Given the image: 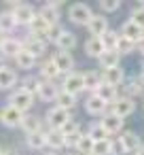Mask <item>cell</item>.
<instances>
[{
    "instance_id": "1",
    "label": "cell",
    "mask_w": 144,
    "mask_h": 155,
    "mask_svg": "<svg viewBox=\"0 0 144 155\" xmlns=\"http://www.w3.org/2000/svg\"><path fill=\"white\" fill-rule=\"evenodd\" d=\"M91 17H93V11L85 2H76V5H72L68 9V19L72 24H76V26H87Z\"/></svg>"
},
{
    "instance_id": "2",
    "label": "cell",
    "mask_w": 144,
    "mask_h": 155,
    "mask_svg": "<svg viewBox=\"0 0 144 155\" xmlns=\"http://www.w3.org/2000/svg\"><path fill=\"white\" fill-rule=\"evenodd\" d=\"M9 104H11L13 108L21 110V113L26 115V113H28V110L32 108V104H34V96L17 87V89H13V94L9 96Z\"/></svg>"
},
{
    "instance_id": "3",
    "label": "cell",
    "mask_w": 144,
    "mask_h": 155,
    "mask_svg": "<svg viewBox=\"0 0 144 155\" xmlns=\"http://www.w3.org/2000/svg\"><path fill=\"white\" fill-rule=\"evenodd\" d=\"M108 110L112 113V115H117V117H121V119H125V117H129L133 110H136V102H133V98H127V96H119L110 106H108Z\"/></svg>"
},
{
    "instance_id": "4",
    "label": "cell",
    "mask_w": 144,
    "mask_h": 155,
    "mask_svg": "<svg viewBox=\"0 0 144 155\" xmlns=\"http://www.w3.org/2000/svg\"><path fill=\"white\" fill-rule=\"evenodd\" d=\"M45 119H47V125H49V127H53V130H62L72 117H70L68 110H64V108H59V106H51V108L47 110Z\"/></svg>"
},
{
    "instance_id": "5",
    "label": "cell",
    "mask_w": 144,
    "mask_h": 155,
    "mask_svg": "<svg viewBox=\"0 0 144 155\" xmlns=\"http://www.w3.org/2000/svg\"><path fill=\"white\" fill-rule=\"evenodd\" d=\"M62 91H68L72 96H78L81 91H85V85H83V72H68L64 74V83H62Z\"/></svg>"
},
{
    "instance_id": "6",
    "label": "cell",
    "mask_w": 144,
    "mask_h": 155,
    "mask_svg": "<svg viewBox=\"0 0 144 155\" xmlns=\"http://www.w3.org/2000/svg\"><path fill=\"white\" fill-rule=\"evenodd\" d=\"M117 147H119L121 153H136V151L142 147V142H140V136H138L136 132L127 130V132H123V134L119 136Z\"/></svg>"
},
{
    "instance_id": "7",
    "label": "cell",
    "mask_w": 144,
    "mask_h": 155,
    "mask_svg": "<svg viewBox=\"0 0 144 155\" xmlns=\"http://www.w3.org/2000/svg\"><path fill=\"white\" fill-rule=\"evenodd\" d=\"M13 13V17H15V21H17V26H30V21L34 19V15L38 13L32 5H26V2H17L15 5V9L11 11Z\"/></svg>"
},
{
    "instance_id": "8",
    "label": "cell",
    "mask_w": 144,
    "mask_h": 155,
    "mask_svg": "<svg viewBox=\"0 0 144 155\" xmlns=\"http://www.w3.org/2000/svg\"><path fill=\"white\" fill-rule=\"evenodd\" d=\"M0 121H2V125H7V127H21L24 113L13 108L11 104H7L2 110H0Z\"/></svg>"
},
{
    "instance_id": "9",
    "label": "cell",
    "mask_w": 144,
    "mask_h": 155,
    "mask_svg": "<svg viewBox=\"0 0 144 155\" xmlns=\"http://www.w3.org/2000/svg\"><path fill=\"white\" fill-rule=\"evenodd\" d=\"M21 49H24V45H21L19 38H13V36L0 38V60H5V58H15Z\"/></svg>"
},
{
    "instance_id": "10",
    "label": "cell",
    "mask_w": 144,
    "mask_h": 155,
    "mask_svg": "<svg viewBox=\"0 0 144 155\" xmlns=\"http://www.w3.org/2000/svg\"><path fill=\"white\" fill-rule=\"evenodd\" d=\"M38 15L49 24V26H57L59 24V17H62V11H59V2H45L38 11Z\"/></svg>"
},
{
    "instance_id": "11",
    "label": "cell",
    "mask_w": 144,
    "mask_h": 155,
    "mask_svg": "<svg viewBox=\"0 0 144 155\" xmlns=\"http://www.w3.org/2000/svg\"><path fill=\"white\" fill-rule=\"evenodd\" d=\"M51 60H53V64L57 66V70H59L62 74H68V72L74 70V58H72V53H68V51H55V53L51 55Z\"/></svg>"
},
{
    "instance_id": "12",
    "label": "cell",
    "mask_w": 144,
    "mask_h": 155,
    "mask_svg": "<svg viewBox=\"0 0 144 155\" xmlns=\"http://www.w3.org/2000/svg\"><path fill=\"white\" fill-rule=\"evenodd\" d=\"M59 91H62V87L57 83H53V81H40V87H38V94L36 96L43 102H55L57 96H59Z\"/></svg>"
},
{
    "instance_id": "13",
    "label": "cell",
    "mask_w": 144,
    "mask_h": 155,
    "mask_svg": "<svg viewBox=\"0 0 144 155\" xmlns=\"http://www.w3.org/2000/svg\"><path fill=\"white\" fill-rule=\"evenodd\" d=\"M100 125L106 130V134H108V136H112V134H119V132L123 130V119H121V117H117V115H112V113L108 110V113H104V115H102Z\"/></svg>"
},
{
    "instance_id": "14",
    "label": "cell",
    "mask_w": 144,
    "mask_h": 155,
    "mask_svg": "<svg viewBox=\"0 0 144 155\" xmlns=\"http://www.w3.org/2000/svg\"><path fill=\"white\" fill-rule=\"evenodd\" d=\"M85 28L89 30V34H91V36H98V38H100V36H102L106 30H110V26H108V19H106L102 13H98V15L93 13V17L89 19V24H87Z\"/></svg>"
},
{
    "instance_id": "15",
    "label": "cell",
    "mask_w": 144,
    "mask_h": 155,
    "mask_svg": "<svg viewBox=\"0 0 144 155\" xmlns=\"http://www.w3.org/2000/svg\"><path fill=\"white\" fill-rule=\"evenodd\" d=\"M24 49L32 55V58H40L47 51V41L45 38H36V36H28L26 41H21Z\"/></svg>"
},
{
    "instance_id": "16",
    "label": "cell",
    "mask_w": 144,
    "mask_h": 155,
    "mask_svg": "<svg viewBox=\"0 0 144 155\" xmlns=\"http://www.w3.org/2000/svg\"><path fill=\"white\" fill-rule=\"evenodd\" d=\"M85 110L89 113V115H93V117H102L104 113H108V104L104 102V100H100L95 94H89L87 96V100H85Z\"/></svg>"
},
{
    "instance_id": "17",
    "label": "cell",
    "mask_w": 144,
    "mask_h": 155,
    "mask_svg": "<svg viewBox=\"0 0 144 155\" xmlns=\"http://www.w3.org/2000/svg\"><path fill=\"white\" fill-rule=\"evenodd\" d=\"M119 34H121V36H125L127 41L136 43V45H138V43L144 38V30H142L140 26H136L131 19H127V21L121 26V32H119Z\"/></svg>"
},
{
    "instance_id": "18",
    "label": "cell",
    "mask_w": 144,
    "mask_h": 155,
    "mask_svg": "<svg viewBox=\"0 0 144 155\" xmlns=\"http://www.w3.org/2000/svg\"><path fill=\"white\" fill-rule=\"evenodd\" d=\"M28 28H30V36L45 38V41H47V34H49V28H51V26H49V24H47V21H45L38 13H36V15H34V19L30 21V26H28Z\"/></svg>"
},
{
    "instance_id": "19",
    "label": "cell",
    "mask_w": 144,
    "mask_h": 155,
    "mask_svg": "<svg viewBox=\"0 0 144 155\" xmlns=\"http://www.w3.org/2000/svg\"><path fill=\"white\" fill-rule=\"evenodd\" d=\"M102 81L108 83V85H112V87H121L125 83V72H123L121 66L110 68V70H102Z\"/></svg>"
},
{
    "instance_id": "20",
    "label": "cell",
    "mask_w": 144,
    "mask_h": 155,
    "mask_svg": "<svg viewBox=\"0 0 144 155\" xmlns=\"http://www.w3.org/2000/svg\"><path fill=\"white\" fill-rule=\"evenodd\" d=\"M93 94H95L100 100H104V102L110 106V104H112V102L119 98V87H112V85H108V83H104V81H102Z\"/></svg>"
},
{
    "instance_id": "21",
    "label": "cell",
    "mask_w": 144,
    "mask_h": 155,
    "mask_svg": "<svg viewBox=\"0 0 144 155\" xmlns=\"http://www.w3.org/2000/svg\"><path fill=\"white\" fill-rule=\"evenodd\" d=\"M45 140H47V147L53 149V151H59L66 147V140H64V134L62 130H53V127H47L45 130Z\"/></svg>"
},
{
    "instance_id": "22",
    "label": "cell",
    "mask_w": 144,
    "mask_h": 155,
    "mask_svg": "<svg viewBox=\"0 0 144 155\" xmlns=\"http://www.w3.org/2000/svg\"><path fill=\"white\" fill-rule=\"evenodd\" d=\"M17 83H19V77L13 68H9V66L0 68V89H13Z\"/></svg>"
},
{
    "instance_id": "23",
    "label": "cell",
    "mask_w": 144,
    "mask_h": 155,
    "mask_svg": "<svg viewBox=\"0 0 144 155\" xmlns=\"http://www.w3.org/2000/svg\"><path fill=\"white\" fill-rule=\"evenodd\" d=\"M142 91H144V83L140 81V77H136V79H125V83H123V94H121V96L136 98V96H140Z\"/></svg>"
},
{
    "instance_id": "24",
    "label": "cell",
    "mask_w": 144,
    "mask_h": 155,
    "mask_svg": "<svg viewBox=\"0 0 144 155\" xmlns=\"http://www.w3.org/2000/svg\"><path fill=\"white\" fill-rule=\"evenodd\" d=\"M55 45H57V49H59V51H68V53H70V51L76 47V36H74L70 30H66V28H64V32H62V34H59V38L55 41Z\"/></svg>"
},
{
    "instance_id": "25",
    "label": "cell",
    "mask_w": 144,
    "mask_h": 155,
    "mask_svg": "<svg viewBox=\"0 0 144 155\" xmlns=\"http://www.w3.org/2000/svg\"><path fill=\"white\" fill-rule=\"evenodd\" d=\"M100 83H102V72H98V70H87V72H83V85H85V91L93 94V91L98 89Z\"/></svg>"
},
{
    "instance_id": "26",
    "label": "cell",
    "mask_w": 144,
    "mask_h": 155,
    "mask_svg": "<svg viewBox=\"0 0 144 155\" xmlns=\"http://www.w3.org/2000/svg\"><path fill=\"white\" fill-rule=\"evenodd\" d=\"M104 51H106V49H104V45H102V38L89 36V38L85 41V53H87L89 58H100Z\"/></svg>"
},
{
    "instance_id": "27",
    "label": "cell",
    "mask_w": 144,
    "mask_h": 155,
    "mask_svg": "<svg viewBox=\"0 0 144 155\" xmlns=\"http://www.w3.org/2000/svg\"><path fill=\"white\" fill-rule=\"evenodd\" d=\"M59 74H62V72L57 70V66L53 64L51 58L40 64V81H53V83H55V79H57Z\"/></svg>"
},
{
    "instance_id": "28",
    "label": "cell",
    "mask_w": 144,
    "mask_h": 155,
    "mask_svg": "<svg viewBox=\"0 0 144 155\" xmlns=\"http://www.w3.org/2000/svg\"><path fill=\"white\" fill-rule=\"evenodd\" d=\"M21 127H24V132H26V134L43 132V117H38V115H24Z\"/></svg>"
},
{
    "instance_id": "29",
    "label": "cell",
    "mask_w": 144,
    "mask_h": 155,
    "mask_svg": "<svg viewBox=\"0 0 144 155\" xmlns=\"http://www.w3.org/2000/svg\"><path fill=\"white\" fill-rule=\"evenodd\" d=\"M98 62H100L102 70H110V68H117V66H119L121 55H119L117 51H104V53L98 58Z\"/></svg>"
},
{
    "instance_id": "30",
    "label": "cell",
    "mask_w": 144,
    "mask_h": 155,
    "mask_svg": "<svg viewBox=\"0 0 144 155\" xmlns=\"http://www.w3.org/2000/svg\"><path fill=\"white\" fill-rule=\"evenodd\" d=\"M13 62H15V66L21 68V70H32V68L36 66V58H32L26 49H21V51L13 58Z\"/></svg>"
},
{
    "instance_id": "31",
    "label": "cell",
    "mask_w": 144,
    "mask_h": 155,
    "mask_svg": "<svg viewBox=\"0 0 144 155\" xmlns=\"http://www.w3.org/2000/svg\"><path fill=\"white\" fill-rule=\"evenodd\" d=\"M17 28V21L11 11H0V34H11Z\"/></svg>"
},
{
    "instance_id": "32",
    "label": "cell",
    "mask_w": 144,
    "mask_h": 155,
    "mask_svg": "<svg viewBox=\"0 0 144 155\" xmlns=\"http://www.w3.org/2000/svg\"><path fill=\"white\" fill-rule=\"evenodd\" d=\"M19 89H24V91H28V94H32V96H36L38 94V87H40V77H34V74H26L24 79H19Z\"/></svg>"
},
{
    "instance_id": "33",
    "label": "cell",
    "mask_w": 144,
    "mask_h": 155,
    "mask_svg": "<svg viewBox=\"0 0 144 155\" xmlns=\"http://www.w3.org/2000/svg\"><path fill=\"white\" fill-rule=\"evenodd\" d=\"M26 144L34 151H40L47 147V140H45V130L43 132H32V134H26Z\"/></svg>"
},
{
    "instance_id": "34",
    "label": "cell",
    "mask_w": 144,
    "mask_h": 155,
    "mask_svg": "<svg viewBox=\"0 0 144 155\" xmlns=\"http://www.w3.org/2000/svg\"><path fill=\"white\" fill-rule=\"evenodd\" d=\"M91 155H114V142L110 138L93 142V153Z\"/></svg>"
},
{
    "instance_id": "35",
    "label": "cell",
    "mask_w": 144,
    "mask_h": 155,
    "mask_svg": "<svg viewBox=\"0 0 144 155\" xmlns=\"http://www.w3.org/2000/svg\"><path fill=\"white\" fill-rule=\"evenodd\" d=\"M55 106H59V108H64V110H72L74 106H76V96H72V94H68V91H59V96H57V100H55Z\"/></svg>"
},
{
    "instance_id": "36",
    "label": "cell",
    "mask_w": 144,
    "mask_h": 155,
    "mask_svg": "<svg viewBox=\"0 0 144 155\" xmlns=\"http://www.w3.org/2000/svg\"><path fill=\"white\" fill-rule=\"evenodd\" d=\"M74 149H76V153H78V155H91V153H93V140L83 132Z\"/></svg>"
},
{
    "instance_id": "37",
    "label": "cell",
    "mask_w": 144,
    "mask_h": 155,
    "mask_svg": "<svg viewBox=\"0 0 144 155\" xmlns=\"http://www.w3.org/2000/svg\"><path fill=\"white\" fill-rule=\"evenodd\" d=\"M100 38H102V45H104L106 51H114L117 41H119V32H117V30H106Z\"/></svg>"
},
{
    "instance_id": "38",
    "label": "cell",
    "mask_w": 144,
    "mask_h": 155,
    "mask_svg": "<svg viewBox=\"0 0 144 155\" xmlns=\"http://www.w3.org/2000/svg\"><path fill=\"white\" fill-rule=\"evenodd\" d=\"M114 51H117L119 55L133 53V51H136V43H131V41H127L125 36H121V34H119V41H117V47H114Z\"/></svg>"
},
{
    "instance_id": "39",
    "label": "cell",
    "mask_w": 144,
    "mask_h": 155,
    "mask_svg": "<svg viewBox=\"0 0 144 155\" xmlns=\"http://www.w3.org/2000/svg\"><path fill=\"white\" fill-rule=\"evenodd\" d=\"M93 142H98V140H104V138H108V134H106V130L100 125V123H91L89 127H87V132H85Z\"/></svg>"
},
{
    "instance_id": "40",
    "label": "cell",
    "mask_w": 144,
    "mask_h": 155,
    "mask_svg": "<svg viewBox=\"0 0 144 155\" xmlns=\"http://www.w3.org/2000/svg\"><path fill=\"white\" fill-rule=\"evenodd\" d=\"M131 21L136 24V26H140L142 30H144V5H138V7H133V11H131Z\"/></svg>"
},
{
    "instance_id": "41",
    "label": "cell",
    "mask_w": 144,
    "mask_h": 155,
    "mask_svg": "<svg viewBox=\"0 0 144 155\" xmlns=\"http://www.w3.org/2000/svg\"><path fill=\"white\" fill-rule=\"evenodd\" d=\"M119 7H121V0H100L102 13H114Z\"/></svg>"
},
{
    "instance_id": "42",
    "label": "cell",
    "mask_w": 144,
    "mask_h": 155,
    "mask_svg": "<svg viewBox=\"0 0 144 155\" xmlns=\"http://www.w3.org/2000/svg\"><path fill=\"white\" fill-rule=\"evenodd\" d=\"M62 32H64V28H62L59 24H57V26H51V28H49V34H47V43H55Z\"/></svg>"
},
{
    "instance_id": "43",
    "label": "cell",
    "mask_w": 144,
    "mask_h": 155,
    "mask_svg": "<svg viewBox=\"0 0 144 155\" xmlns=\"http://www.w3.org/2000/svg\"><path fill=\"white\" fill-rule=\"evenodd\" d=\"M78 130H81V125H78L74 119H70V121L62 127V134H64V136H68V134H74V132H78Z\"/></svg>"
},
{
    "instance_id": "44",
    "label": "cell",
    "mask_w": 144,
    "mask_h": 155,
    "mask_svg": "<svg viewBox=\"0 0 144 155\" xmlns=\"http://www.w3.org/2000/svg\"><path fill=\"white\" fill-rule=\"evenodd\" d=\"M81 130L78 132H74V134H68V136H64V140H66V147H70V149H74L76 147V142H78V138H81Z\"/></svg>"
},
{
    "instance_id": "45",
    "label": "cell",
    "mask_w": 144,
    "mask_h": 155,
    "mask_svg": "<svg viewBox=\"0 0 144 155\" xmlns=\"http://www.w3.org/2000/svg\"><path fill=\"white\" fill-rule=\"evenodd\" d=\"M136 49H138V51H140V53L144 55V38H142V41H140V43L136 45Z\"/></svg>"
},
{
    "instance_id": "46",
    "label": "cell",
    "mask_w": 144,
    "mask_h": 155,
    "mask_svg": "<svg viewBox=\"0 0 144 155\" xmlns=\"http://www.w3.org/2000/svg\"><path fill=\"white\" fill-rule=\"evenodd\" d=\"M2 155H17V151H11V149H7V151H2Z\"/></svg>"
},
{
    "instance_id": "47",
    "label": "cell",
    "mask_w": 144,
    "mask_h": 155,
    "mask_svg": "<svg viewBox=\"0 0 144 155\" xmlns=\"http://www.w3.org/2000/svg\"><path fill=\"white\" fill-rule=\"evenodd\" d=\"M133 155H144V144H142V147H140V149H138V151H136Z\"/></svg>"
},
{
    "instance_id": "48",
    "label": "cell",
    "mask_w": 144,
    "mask_h": 155,
    "mask_svg": "<svg viewBox=\"0 0 144 155\" xmlns=\"http://www.w3.org/2000/svg\"><path fill=\"white\" fill-rule=\"evenodd\" d=\"M45 155H57V153H45Z\"/></svg>"
},
{
    "instance_id": "49",
    "label": "cell",
    "mask_w": 144,
    "mask_h": 155,
    "mask_svg": "<svg viewBox=\"0 0 144 155\" xmlns=\"http://www.w3.org/2000/svg\"><path fill=\"white\" fill-rule=\"evenodd\" d=\"M2 66H5V64H2V60H0V68H2Z\"/></svg>"
},
{
    "instance_id": "50",
    "label": "cell",
    "mask_w": 144,
    "mask_h": 155,
    "mask_svg": "<svg viewBox=\"0 0 144 155\" xmlns=\"http://www.w3.org/2000/svg\"><path fill=\"white\" fill-rule=\"evenodd\" d=\"M2 151H5V149H2V147H0V155H2Z\"/></svg>"
},
{
    "instance_id": "51",
    "label": "cell",
    "mask_w": 144,
    "mask_h": 155,
    "mask_svg": "<svg viewBox=\"0 0 144 155\" xmlns=\"http://www.w3.org/2000/svg\"><path fill=\"white\" fill-rule=\"evenodd\" d=\"M68 155H74V153H68Z\"/></svg>"
},
{
    "instance_id": "52",
    "label": "cell",
    "mask_w": 144,
    "mask_h": 155,
    "mask_svg": "<svg viewBox=\"0 0 144 155\" xmlns=\"http://www.w3.org/2000/svg\"><path fill=\"white\" fill-rule=\"evenodd\" d=\"M142 68H144V62H142Z\"/></svg>"
}]
</instances>
